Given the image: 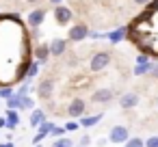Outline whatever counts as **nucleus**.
<instances>
[{"instance_id": "6ab92c4d", "label": "nucleus", "mask_w": 158, "mask_h": 147, "mask_svg": "<svg viewBox=\"0 0 158 147\" xmlns=\"http://www.w3.org/2000/svg\"><path fill=\"white\" fill-rule=\"evenodd\" d=\"M74 143H72V138H56L54 143H52V147H72Z\"/></svg>"}, {"instance_id": "a211bd4d", "label": "nucleus", "mask_w": 158, "mask_h": 147, "mask_svg": "<svg viewBox=\"0 0 158 147\" xmlns=\"http://www.w3.org/2000/svg\"><path fill=\"white\" fill-rule=\"evenodd\" d=\"M123 33H126V31H123V28H119V31H115V33H110V35H108V39H110L113 43H119V41L123 39Z\"/></svg>"}, {"instance_id": "412c9836", "label": "nucleus", "mask_w": 158, "mask_h": 147, "mask_svg": "<svg viewBox=\"0 0 158 147\" xmlns=\"http://www.w3.org/2000/svg\"><path fill=\"white\" fill-rule=\"evenodd\" d=\"M7 106H9L11 110H13V108H18V106H20V97H18V95H11V97L7 100Z\"/></svg>"}, {"instance_id": "c85d7f7f", "label": "nucleus", "mask_w": 158, "mask_h": 147, "mask_svg": "<svg viewBox=\"0 0 158 147\" xmlns=\"http://www.w3.org/2000/svg\"><path fill=\"white\" fill-rule=\"evenodd\" d=\"M89 145V136H82V141L78 143V147H87Z\"/></svg>"}, {"instance_id": "2eb2a0df", "label": "nucleus", "mask_w": 158, "mask_h": 147, "mask_svg": "<svg viewBox=\"0 0 158 147\" xmlns=\"http://www.w3.org/2000/svg\"><path fill=\"white\" fill-rule=\"evenodd\" d=\"M18 108H22V110H35V102H33V97H28V95L20 97V106H18Z\"/></svg>"}, {"instance_id": "423d86ee", "label": "nucleus", "mask_w": 158, "mask_h": 147, "mask_svg": "<svg viewBox=\"0 0 158 147\" xmlns=\"http://www.w3.org/2000/svg\"><path fill=\"white\" fill-rule=\"evenodd\" d=\"M65 48H67V41L61 39V37H56V39H52V41L48 43V50H50V54H54V56H61V54L65 52Z\"/></svg>"}, {"instance_id": "4be33fe9", "label": "nucleus", "mask_w": 158, "mask_h": 147, "mask_svg": "<svg viewBox=\"0 0 158 147\" xmlns=\"http://www.w3.org/2000/svg\"><path fill=\"white\" fill-rule=\"evenodd\" d=\"M143 145H145V147H158V134H154V136H149L147 141H143Z\"/></svg>"}, {"instance_id": "aec40b11", "label": "nucleus", "mask_w": 158, "mask_h": 147, "mask_svg": "<svg viewBox=\"0 0 158 147\" xmlns=\"http://www.w3.org/2000/svg\"><path fill=\"white\" fill-rule=\"evenodd\" d=\"M123 147H143V138H128Z\"/></svg>"}, {"instance_id": "6e6552de", "label": "nucleus", "mask_w": 158, "mask_h": 147, "mask_svg": "<svg viewBox=\"0 0 158 147\" xmlns=\"http://www.w3.org/2000/svg\"><path fill=\"white\" fill-rule=\"evenodd\" d=\"M44 18H46V9H35V11H31V15H28V26H33V28H37V26H41V22H44Z\"/></svg>"}, {"instance_id": "20e7f679", "label": "nucleus", "mask_w": 158, "mask_h": 147, "mask_svg": "<svg viewBox=\"0 0 158 147\" xmlns=\"http://www.w3.org/2000/svg\"><path fill=\"white\" fill-rule=\"evenodd\" d=\"M52 91H54V82H52L50 78L41 80V82H39V87H37V95H39L41 100H48V97L52 95Z\"/></svg>"}, {"instance_id": "39448f33", "label": "nucleus", "mask_w": 158, "mask_h": 147, "mask_svg": "<svg viewBox=\"0 0 158 147\" xmlns=\"http://www.w3.org/2000/svg\"><path fill=\"white\" fill-rule=\"evenodd\" d=\"M85 108H87L85 100L76 97V100H74V102L67 106V115H69V117H80V115H85Z\"/></svg>"}, {"instance_id": "4468645a", "label": "nucleus", "mask_w": 158, "mask_h": 147, "mask_svg": "<svg viewBox=\"0 0 158 147\" xmlns=\"http://www.w3.org/2000/svg\"><path fill=\"white\" fill-rule=\"evenodd\" d=\"M100 119H102V112H100V115H91V117H82V121H80L78 125H82V128H91V125H95Z\"/></svg>"}, {"instance_id": "0eeeda50", "label": "nucleus", "mask_w": 158, "mask_h": 147, "mask_svg": "<svg viewBox=\"0 0 158 147\" xmlns=\"http://www.w3.org/2000/svg\"><path fill=\"white\" fill-rule=\"evenodd\" d=\"M87 35H89V28H87L85 24H76V26H72V31H69V39H72V41H82Z\"/></svg>"}, {"instance_id": "f8f14e48", "label": "nucleus", "mask_w": 158, "mask_h": 147, "mask_svg": "<svg viewBox=\"0 0 158 147\" xmlns=\"http://www.w3.org/2000/svg\"><path fill=\"white\" fill-rule=\"evenodd\" d=\"M48 56H50V50H48V46L44 43V46H39L37 50H35V63H39V65H44L46 61H48Z\"/></svg>"}, {"instance_id": "7ed1b4c3", "label": "nucleus", "mask_w": 158, "mask_h": 147, "mask_svg": "<svg viewBox=\"0 0 158 147\" xmlns=\"http://www.w3.org/2000/svg\"><path fill=\"white\" fill-rule=\"evenodd\" d=\"M54 20H56V24H61V26L69 24V20H72V9H67V7H63V5L54 7Z\"/></svg>"}, {"instance_id": "f3484780", "label": "nucleus", "mask_w": 158, "mask_h": 147, "mask_svg": "<svg viewBox=\"0 0 158 147\" xmlns=\"http://www.w3.org/2000/svg\"><path fill=\"white\" fill-rule=\"evenodd\" d=\"M149 65H152L149 61H147V63H141V65H136V67H134V76H143V74H149Z\"/></svg>"}, {"instance_id": "f257e3e1", "label": "nucleus", "mask_w": 158, "mask_h": 147, "mask_svg": "<svg viewBox=\"0 0 158 147\" xmlns=\"http://www.w3.org/2000/svg\"><path fill=\"white\" fill-rule=\"evenodd\" d=\"M108 63H110V52H95L91 56L89 67H91V71H102Z\"/></svg>"}, {"instance_id": "2f4dec72", "label": "nucleus", "mask_w": 158, "mask_h": 147, "mask_svg": "<svg viewBox=\"0 0 158 147\" xmlns=\"http://www.w3.org/2000/svg\"><path fill=\"white\" fill-rule=\"evenodd\" d=\"M50 2H52V5H54V7H59V5H61V2H63V0H50Z\"/></svg>"}, {"instance_id": "1a4fd4ad", "label": "nucleus", "mask_w": 158, "mask_h": 147, "mask_svg": "<svg viewBox=\"0 0 158 147\" xmlns=\"http://www.w3.org/2000/svg\"><path fill=\"white\" fill-rule=\"evenodd\" d=\"M91 100L98 102V104H106V102L113 100V91H110V89H98V91L91 95Z\"/></svg>"}, {"instance_id": "9b49d317", "label": "nucleus", "mask_w": 158, "mask_h": 147, "mask_svg": "<svg viewBox=\"0 0 158 147\" xmlns=\"http://www.w3.org/2000/svg\"><path fill=\"white\" fill-rule=\"evenodd\" d=\"M37 128H39V130H37V134H35V138H33V143H35V145H39V143H41V138H44L46 134H50L52 123H50V121H44V123H39Z\"/></svg>"}, {"instance_id": "9d476101", "label": "nucleus", "mask_w": 158, "mask_h": 147, "mask_svg": "<svg viewBox=\"0 0 158 147\" xmlns=\"http://www.w3.org/2000/svg\"><path fill=\"white\" fill-rule=\"evenodd\" d=\"M136 104H139V95L136 93H123L119 97V106L121 108H134Z\"/></svg>"}, {"instance_id": "72a5a7b5", "label": "nucleus", "mask_w": 158, "mask_h": 147, "mask_svg": "<svg viewBox=\"0 0 158 147\" xmlns=\"http://www.w3.org/2000/svg\"><path fill=\"white\" fill-rule=\"evenodd\" d=\"M35 147H41V143H39V145H35Z\"/></svg>"}, {"instance_id": "f03ea898", "label": "nucleus", "mask_w": 158, "mask_h": 147, "mask_svg": "<svg viewBox=\"0 0 158 147\" xmlns=\"http://www.w3.org/2000/svg\"><path fill=\"white\" fill-rule=\"evenodd\" d=\"M128 138H130V132H128L126 125H115L110 130V134H108V141L110 143H117V145H123Z\"/></svg>"}, {"instance_id": "a878e982", "label": "nucleus", "mask_w": 158, "mask_h": 147, "mask_svg": "<svg viewBox=\"0 0 158 147\" xmlns=\"http://www.w3.org/2000/svg\"><path fill=\"white\" fill-rule=\"evenodd\" d=\"M149 76L158 78V63H152V65H149Z\"/></svg>"}, {"instance_id": "b1692460", "label": "nucleus", "mask_w": 158, "mask_h": 147, "mask_svg": "<svg viewBox=\"0 0 158 147\" xmlns=\"http://www.w3.org/2000/svg\"><path fill=\"white\" fill-rule=\"evenodd\" d=\"M50 134L56 138V136H63L65 134V128H56V125H52V130H50Z\"/></svg>"}, {"instance_id": "bb28decb", "label": "nucleus", "mask_w": 158, "mask_h": 147, "mask_svg": "<svg viewBox=\"0 0 158 147\" xmlns=\"http://www.w3.org/2000/svg\"><path fill=\"white\" fill-rule=\"evenodd\" d=\"M72 130H74V132L78 130V123H76V121H69V123L65 125V132H72Z\"/></svg>"}, {"instance_id": "393cba45", "label": "nucleus", "mask_w": 158, "mask_h": 147, "mask_svg": "<svg viewBox=\"0 0 158 147\" xmlns=\"http://www.w3.org/2000/svg\"><path fill=\"white\" fill-rule=\"evenodd\" d=\"M11 95H13V91H11L9 87H2V89H0V97H7V100H9Z\"/></svg>"}, {"instance_id": "cd10ccee", "label": "nucleus", "mask_w": 158, "mask_h": 147, "mask_svg": "<svg viewBox=\"0 0 158 147\" xmlns=\"http://www.w3.org/2000/svg\"><path fill=\"white\" fill-rule=\"evenodd\" d=\"M147 61H149V56H147V54H141V56L136 59V65H141V63H147Z\"/></svg>"}, {"instance_id": "ddd939ff", "label": "nucleus", "mask_w": 158, "mask_h": 147, "mask_svg": "<svg viewBox=\"0 0 158 147\" xmlns=\"http://www.w3.org/2000/svg\"><path fill=\"white\" fill-rule=\"evenodd\" d=\"M44 121H46V112H44L41 108L31 112V125H33V128H37V125H39V123H44Z\"/></svg>"}, {"instance_id": "7c9ffc66", "label": "nucleus", "mask_w": 158, "mask_h": 147, "mask_svg": "<svg viewBox=\"0 0 158 147\" xmlns=\"http://www.w3.org/2000/svg\"><path fill=\"white\" fill-rule=\"evenodd\" d=\"M5 125H7V119H5V117H0V128H5Z\"/></svg>"}, {"instance_id": "473e14b6", "label": "nucleus", "mask_w": 158, "mask_h": 147, "mask_svg": "<svg viewBox=\"0 0 158 147\" xmlns=\"http://www.w3.org/2000/svg\"><path fill=\"white\" fill-rule=\"evenodd\" d=\"M26 2H31V5H35V2H39V0H26Z\"/></svg>"}, {"instance_id": "c756f323", "label": "nucleus", "mask_w": 158, "mask_h": 147, "mask_svg": "<svg viewBox=\"0 0 158 147\" xmlns=\"http://www.w3.org/2000/svg\"><path fill=\"white\" fill-rule=\"evenodd\" d=\"M132 2H136V5H147L149 0H132Z\"/></svg>"}, {"instance_id": "dca6fc26", "label": "nucleus", "mask_w": 158, "mask_h": 147, "mask_svg": "<svg viewBox=\"0 0 158 147\" xmlns=\"http://www.w3.org/2000/svg\"><path fill=\"white\" fill-rule=\"evenodd\" d=\"M18 121H20L18 112H15V110H9V112H7V128H9V130H13V128L18 125Z\"/></svg>"}, {"instance_id": "5701e85b", "label": "nucleus", "mask_w": 158, "mask_h": 147, "mask_svg": "<svg viewBox=\"0 0 158 147\" xmlns=\"http://www.w3.org/2000/svg\"><path fill=\"white\" fill-rule=\"evenodd\" d=\"M28 91H31V84H22V87L18 89V93H15V95H18V97H24Z\"/></svg>"}]
</instances>
